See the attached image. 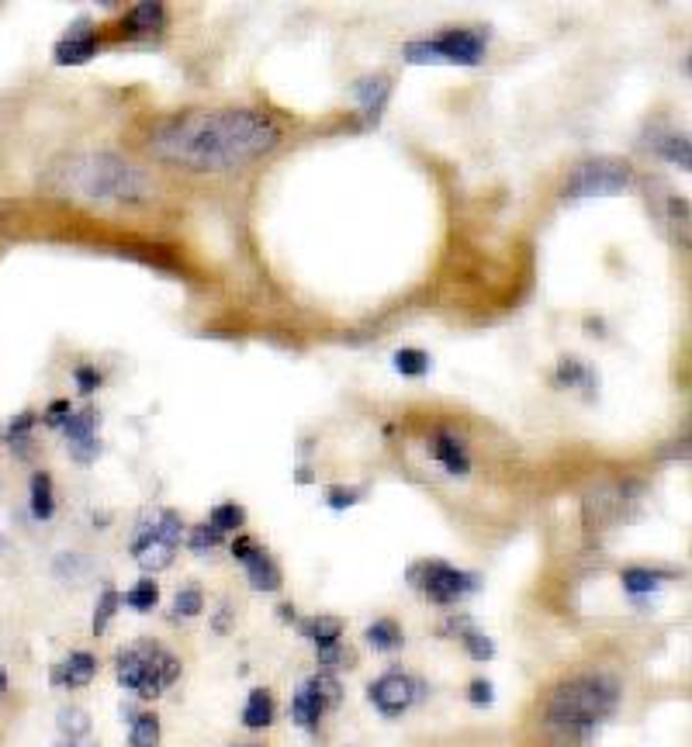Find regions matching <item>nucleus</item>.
I'll list each match as a JSON object with an SVG mask.
<instances>
[{
    "label": "nucleus",
    "instance_id": "1",
    "mask_svg": "<svg viewBox=\"0 0 692 747\" xmlns=\"http://www.w3.org/2000/svg\"><path fill=\"white\" fill-rule=\"evenodd\" d=\"M281 128L260 111H191L149 135V153L191 170H232L270 153Z\"/></svg>",
    "mask_w": 692,
    "mask_h": 747
},
{
    "label": "nucleus",
    "instance_id": "2",
    "mask_svg": "<svg viewBox=\"0 0 692 747\" xmlns=\"http://www.w3.org/2000/svg\"><path fill=\"white\" fill-rule=\"evenodd\" d=\"M620 703V685L609 675H582L554 689L544 709V730L558 744H582L596 727L613 716Z\"/></svg>",
    "mask_w": 692,
    "mask_h": 747
},
{
    "label": "nucleus",
    "instance_id": "3",
    "mask_svg": "<svg viewBox=\"0 0 692 747\" xmlns=\"http://www.w3.org/2000/svg\"><path fill=\"white\" fill-rule=\"evenodd\" d=\"M56 180L66 194L80 201H139L146 198L149 180L142 177L135 166L111 153H87V156H70L63 170H56Z\"/></svg>",
    "mask_w": 692,
    "mask_h": 747
},
{
    "label": "nucleus",
    "instance_id": "4",
    "mask_svg": "<svg viewBox=\"0 0 692 747\" xmlns=\"http://www.w3.org/2000/svg\"><path fill=\"white\" fill-rule=\"evenodd\" d=\"M115 678L139 699H156L180 678V658L156 640H139L115 654Z\"/></svg>",
    "mask_w": 692,
    "mask_h": 747
},
{
    "label": "nucleus",
    "instance_id": "5",
    "mask_svg": "<svg viewBox=\"0 0 692 747\" xmlns=\"http://www.w3.org/2000/svg\"><path fill=\"white\" fill-rule=\"evenodd\" d=\"M187 530L184 519L173 509H156V512H142V519L135 523V537H132V557L142 571H167L173 564V554L184 543Z\"/></svg>",
    "mask_w": 692,
    "mask_h": 747
},
{
    "label": "nucleus",
    "instance_id": "6",
    "mask_svg": "<svg viewBox=\"0 0 692 747\" xmlns=\"http://www.w3.org/2000/svg\"><path fill=\"white\" fill-rule=\"evenodd\" d=\"M488 49V32L478 28H450L436 39H419L402 49V56L412 66L426 63H457V66H478Z\"/></svg>",
    "mask_w": 692,
    "mask_h": 747
},
{
    "label": "nucleus",
    "instance_id": "7",
    "mask_svg": "<svg viewBox=\"0 0 692 747\" xmlns=\"http://www.w3.org/2000/svg\"><path fill=\"white\" fill-rule=\"evenodd\" d=\"M409 581L436 606H457L461 599L478 592V575L457 571L443 561H419L409 568Z\"/></svg>",
    "mask_w": 692,
    "mask_h": 747
},
{
    "label": "nucleus",
    "instance_id": "8",
    "mask_svg": "<svg viewBox=\"0 0 692 747\" xmlns=\"http://www.w3.org/2000/svg\"><path fill=\"white\" fill-rule=\"evenodd\" d=\"M340 699H343L340 678L329 675V671H319V675L298 682L295 699H291V720L302 730H315L329 709L340 706Z\"/></svg>",
    "mask_w": 692,
    "mask_h": 747
},
{
    "label": "nucleus",
    "instance_id": "9",
    "mask_svg": "<svg viewBox=\"0 0 692 747\" xmlns=\"http://www.w3.org/2000/svg\"><path fill=\"white\" fill-rule=\"evenodd\" d=\"M630 184V166L620 160H596L575 170L564 201H582V198H603V194H616Z\"/></svg>",
    "mask_w": 692,
    "mask_h": 747
},
{
    "label": "nucleus",
    "instance_id": "10",
    "mask_svg": "<svg viewBox=\"0 0 692 747\" xmlns=\"http://www.w3.org/2000/svg\"><path fill=\"white\" fill-rule=\"evenodd\" d=\"M423 692H426V685L419 682V678L405 675V671H388V675H381L378 682H371L367 699H371V706L378 709L381 716L395 720V716L409 713V709L423 699Z\"/></svg>",
    "mask_w": 692,
    "mask_h": 747
},
{
    "label": "nucleus",
    "instance_id": "11",
    "mask_svg": "<svg viewBox=\"0 0 692 747\" xmlns=\"http://www.w3.org/2000/svg\"><path fill=\"white\" fill-rule=\"evenodd\" d=\"M232 557L246 568V578H250V585L257 588V592H277V588H281L284 575H281V568H277V561L263 547H257L250 537H236V543H232Z\"/></svg>",
    "mask_w": 692,
    "mask_h": 747
},
{
    "label": "nucleus",
    "instance_id": "12",
    "mask_svg": "<svg viewBox=\"0 0 692 747\" xmlns=\"http://www.w3.org/2000/svg\"><path fill=\"white\" fill-rule=\"evenodd\" d=\"M97 45H101V42H97V32H90L87 18H80L77 25H73L70 32L56 42L52 59H56L59 66H80V63H87V59H94Z\"/></svg>",
    "mask_w": 692,
    "mask_h": 747
},
{
    "label": "nucleus",
    "instance_id": "13",
    "mask_svg": "<svg viewBox=\"0 0 692 747\" xmlns=\"http://www.w3.org/2000/svg\"><path fill=\"white\" fill-rule=\"evenodd\" d=\"M430 454L447 467V474H454V478H468V471H471L468 447H464V440H457L454 433L436 429L433 440H430Z\"/></svg>",
    "mask_w": 692,
    "mask_h": 747
},
{
    "label": "nucleus",
    "instance_id": "14",
    "mask_svg": "<svg viewBox=\"0 0 692 747\" xmlns=\"http://www.w3.org/2000/svg\"><path fill=\"white\" fill-rule=\"evenodd\" d=\"M97 675V658L90 651H73L63 664L52 668V685H66V689H84Z\"/></svg>",
    "mask_w": 692,
    "mask_h": 747
},
{
    "label": "nucleus",
    "instance_id": "15",
    "mask_svg": "<svg viewBox=\"0 0 692 747\" xmlns=\"http://www.w3.org/2000/svg\"><path fill=\"white\" fill-rule=\"evenodd\" d=\"M353 97L360 101V108H364L367 122H378L381 111H385L388 97H391V80L388 77H360L353 83Z\"/></svg>",
    "mask_w": 692,
    "mask_h": 747
},
{
    "label": "nucleus",
    "instance_id": "16",
    "mask_svg": "<svg viewBox=\"0 0 692 747\" xmlns=\"http://www.w3.org/2000/svg\"><path fill=\"white\" fill-rule=\"evenodd\" d=\"M97 422H101V415H97V409H80L73 412L70 419H66V426L59 429V433L70 440V447H84V443H97Z\"/></svg>",
    "mask_w": 692,
    "mask_h": 747
},
{
    "label": "nucleus",
    "instance_id": "17",
    "mask_svg": "<svg viewBox=\"0 0 692 747\" xmlns=\"http://www.w3.org/2000/svg\"><path fill=\"white\" fill-rule=\"evenodd\" d=\"M298 633H302L305 640H312L315 647L340 644V637H343V620H336V616H312V620H302V623H298Z\"/></svg>",
    "mask_w": 692,
    "mask_h": 747
},
{
    "label": "nucleus",
    "instance_id": "18",
    "mask_svg": "<svg viewBox=\"0 0 692 747\" xmlns=\"http://www.w3.org/2000/svg\"><path fill=\"white\" fill-rule=\"evenodd\" d=\"M35 422H39V415H35V412H21V415H14V419L7 422L4 429H0V440H4L11 450H18L21 457H28V447H32V429H35Z\"/></svg>",
    "mask_w": 692,
    "mask_h": 747
},
{
    "label": "nucleus",
    "instance_id": "19",
    "mask_svg": "<svg viewBox=\"0 0 692 747\" xmlns=\"http://www.w3.org/2000/svg\"><path fill=\"white\" fill-rule=\"evenodd\" d=\"M277 716V706H274V696H270L267 689H253L250 699H246V709H243V723L250 730H263L270 727Z\"/></svg>",
    "mask_w": 692,
    "mask_h": 747
},
{
    "label": "nucleus",
    "instance_id": "20",
    "mask_svg": "<svg viewBox=\"0 0 692 747\" xmlns=\"http://www.w3.org/2000/svg\"><path fill=\"white\" fill-rule=\"evenodd\" d=\"M125 25L132 28V32H160L163 25H167V7L156 4V0H142V4H135L129 14H125Z\"/></svg>",
    "mask_w": 692,
    "mask_h": 747
},
{
    "label": "nucleus",
    "instance_id": "21",
    "mask_svg": "<svg viewBox=\"0 0 692 747\" xmlns=\"http://www.w3.org/2000/svg\"><path fill=\"white\" fill-rule=\"evenodd\" d=\"M32 516L39 523H49L56 516V492H52V474L35 471L32 474Z\"/></svg>",
    "mask_w": 692,
    "mask_h": 747
},
{
    "label": "nucleus",
    "instance_id": "22",
    "mask_svg": "<svg viewBox=\"0 0 692 747\" xmlns=\"http://www.w3.org/2000/svg\"><path fill=\"white\" fill-rule=\"evenodd\" d=\"M364 640L378 654H391V651H398V647L405 644V633H402V626H398L395 620H374L371 626H367Z\"/></svg>",
    "mask_w": 692,
    "mask_h": 747
},
{
    "label": "nucleus",
    "instance_id": "23",
    "mask_svg": "<svg viewBox=\"0 0 692 747\" xmlns=\"http://www.w3.org/2000/svg\"><path fill=\"white\" fill-rule=\"evenodd\" d=\"M454 626H457V637H461L464 651L471 654V661H492L495 658V644H492V637H488V633L475 630L468 620H461V623L454 620Z\"/></svg>",
    "mask_w": 692,
    "mask_h": 747
},
{
    "label": "nucleus",
    "instance_id": "24",
    "mask_svg": "<svg viewBox=\"0 0 692 747\" xmlns=\"http://www.w3.org/2000/svg\"><path fill=\"white\" fill-rule=\"evenodd\" d=\"M668 575H661V571H651V568H627L620 575L623 581V592L630 595H651L661 588V581H665Z\"/></svg>",
    "mask_w": 692,
    "mask_h": 747
},
{
    "label": "nucleus",
    "instance_id": "25",
    "mask_svg": "<svg viewBox=\"0 0 692 747\" xmlns=\"http://www.w3.org/2000/svg\"><path fill=\"white\" fill-rule=\"evenodd\" d=\"M132 747H160V716L156 713H139L129 730Z\"/></svg>",
    "mask_w": 692,
    "mask_h": 747
},
{
    "label": "nucleus",
    "instance_id": "26",
    "mask_svg": "<svg viewBox=\"0 0 692 747\" xmlns=\"http://www.w3.org/2000/svg\"><path fill=\"white\" fill-rule=\"evenodd\" d=\"M391 364H395V371L402 377H423V374H430V353L405 346V350H395Z\"/></svg>",
    "mask_w": 692,
    "mask_h": 747
},
{
    "label": "nucleus",
    "instance_id": "27",
    "mask_svg": "<svg viewBox=\"0 0 692 747\" xmlns=\"http://www.w3.org/2000/svg\"><path fill=\"white\" fill-rule=\"evenodd\" d=\"M122 602L129 609H135V613H149V609L160 602V585H156L153 578H142L139 585L129 588V592L122 595Z\"/></svg>",
    "mask_w": 692,
    "mask_h": 747
},
{
    "label": "nucleus",
    "instance_id": "28",
    "mask_svg": "<svg viewBox=\"0 0 692 747\" xmlns=\"http://www.w3.org/2000/svg\"><path fill=\"white\" fill-rule=\"evenodd\" d=\"M208 523H212L215 530L222 533V537H225V533H236L239 526L246 523V509L239 502H222V505H215V509H212Z\"/></svg>",
    "mask_w": 692,
    "mask_h": 747
},
{
    "label": "nucleus",
    "instance_id": "29",
    "mask_svg": "<svg viewBox=\"0 0 692 747\" xmlns=\"http://www.w3.org/2000/svg\"><path fill=\"white\" fill-rule=\"evenodd\" d=\"M201 613H205V595H201V588L187 585L173 595V620H191V616H201Z\"/></svg>",
    "mask_w": 692,
    "mask_h": 747
},
{
    "label": "nucleus",
    "instance_id": "30",
    "mask_svg": "<svg viewBox=\"0 0 692 747\" xmlns=\"http://www.w3.org/2000/svg\"><path fill=\"white\" fill-rule=\"evenodd\" d=\"M654 149H658V153L665 156L668 163H675V166H682V170H689L692 149H689V139H686V135H665L661 142H654Z\"/></svg>",
    "mask_w": 692,
    "mask_h": 747
},
{
    "label": "nucleus",
    "instance_id": "31",
    "mask_svg": "<svg viewBox=\"0 0 692 747\" xmlns=\"http://www.w3.org/2000/svg\"><path fill=\"white\" fill-rule=\"evenodd\" d=\"M122 606V595L115 592V588H104L101 592V599H97V606H94V623H90V630L101 637L104 630L111 626V620H115V609Z\"/></svg>",
    "mask_w": 692,
    "mask_h": 747
},
{
    "label": "nucleus",
    "instance_id": "32",
    "mask_svg": "<svg viewBox=\"0 0 692 747\" xmlns=\"http://www.w3.org/2000/svg\"><path fill=\"white\" fill-rule=\"evenodd\" d=\"M59 730H63L70 741H80V737H87L90 734V716L84 713V709H77V706H70V709H59Z\"/></svg>",
    "mask_w": 692,
    "mask_h": 747
},
{
    "label": "nucleus",
    "instance_id": "33",
    "mask_svg": "<svg viewBox=\"0 0 692 747\" xmlns=\"http://www.w3.org/2000/svg\"><path fill=\"white\" fill-rule=\"evenodd\" d=\"M184 540H187V547H191L194 554H208V550H215L225 537L215 530L212 523H201V526H194V530H187Z\"/></svg>",
    "mask_w": 692,
    "mask_h": 747
},
{
    "label": "nucleus",
    "instance_id": "34",
    "mask_svg": "<svg viewBox=\"0 0 692 747\" xmlns=\"http://www.w3.org/2000/svg\"><path fill=\"white\" fill-rule=\"evenodd\" d=\"M360 498H364V488H343V485H329L326 488V502H329V509H336V512L357 505Z\"/></svg>",
    "mask_w": 692,
    "mask_h": 747
},
{
    "label": "nucleus",
    "instance_id": "35",
    "mask_svg": "<svg viewBox=\"0 0 692 747\" xmlns=\"http://www.w3.org/2000/svg\"><path fill=\"white\" fill-rule=\"evenodd\" d=\"M558 381L568 384V388H575V384H592V377H589V371H585L582 364H578V360H561Z\"/></svg>",
    "mask_w": 692,
    "mask_h": 747
},
{
    "label": "nucleus",
    "instance_id": "36",
    "mask_svg": "<svg viewBox=\"0 0 692 747\" xmlns=\"http://www.w3.org/2000/svg\"><path fill=\"white\" fill-rule=\"evenodd\" d=\"M73 381H77L80 395H94V391L101 388V374H97V367H90V364H80L77 371H73Z\"/></svg>",
    "mask_w": 692,
    "mask_h": 747
},
{
    "label": "nucleus",
    "instance_id": "37",
    "mask_svg": "<svg viewBox=\"0 0 692 747\" xmlns=\"http://www.w3.org/2000/svg\"><path fill=\"white\" fill-rule=\"evenodd\" d=\"M70 415H73L70 402H66V398H56V402H52L49 409H45L42 422H45V426H49V429H63V426H66V419H70Z\"/></svg>",
    "mask_w": 692,
    "mask_h": 747
},
{
    "label": "nucleus",
    "instance_id": "38",
    "mask_svg": "<svg viewBox=\"0 0 692 747\" xmlns=\"http://www.w3.org/2000/svg\"><path fill=\"white\" fill-rule=\"evenodd\" d=\"M468 699L475 706H492V699H495L492 682H488V678H475V682L468 685Z\"/></svg>",
    "mask_w": 692,
    "mask_h": 747
},
{
    "label": "nucleus",
    "instance_id": "39",
    "mask_svg": "<svg viewBox=\"0 0 692 747\" xmlns=\"http://www.w3.org/2000/svg\"><path fill=\"white\" fill-rule=\"evenodd\" d=\"M319 654V668H336L343 661V647L340 644H329V647H315Z\"/></svg>",
    "mask_w": 692,
    "mask_h": 747
},
{
    "label": "nucleus",
    "instance_id": "40",
    "mask_svg": "<svg viewBox=\"0 0 692 747\" xmlns=\"http://www.w3.org/2000/svg\"><path fill=\"white\" fill-rule=\"evenodd\" d=\"M308 481H312V471L302 467V471H298V485H308Z\"/></svg>",
    "mask_w": 692,
    "mask_h": 747
},
{
    "label": "nucleus",
    "instance_id": "41",
    "mask_svg": "<svg viewBox=\"0 0 692 747\" xmlns=\"http://www.w3.org/2000/svg\"><path fill=\"white\" fill-rule=\"evenodd\" d=\"M4 692H7V671L0 668V696H4Z\"/></svg>",
    "mask_w": 692,
    "mask_h": 747
},
{
    "label": "nucleus",
    "instance_id": "42",
    "mask_svg": "<svg viewBox=\"0 0 692 747\" xmlns=\"http://www.w3.org/2000/svg\"><path fill=\"white\" fill-rule=\"evenodd\" d=\"M59 747H80V744H73V741H70V744H59Z\"/></svg>",
    "mask_w": 692,
    "mask_h": 747
}]
</instances>
